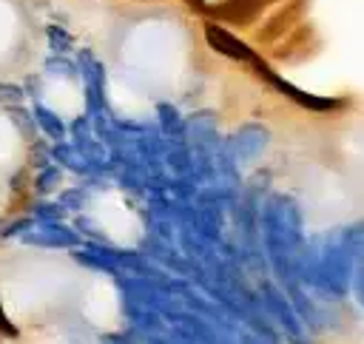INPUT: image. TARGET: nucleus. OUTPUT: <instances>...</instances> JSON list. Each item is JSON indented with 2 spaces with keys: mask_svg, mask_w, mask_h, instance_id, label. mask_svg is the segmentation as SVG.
I'll return each instance as SVG.
<instances>
[{
  "mask_svg": "<svg viewBox=\"0 0 364 344\" xmlns=\"http://www.w3.org/2000/svg\"><path fill=\"white\" fill-rule=\"evenodd\" d=\"M264 74H267V80H270L282 94H287L290 100H296V102H299V105H304V108H313V111H330V108H336V105H338V100L316 97V94H310V91H301V88H296L293 82H287V80L276 77L273 71H264Z\"/></svg>",
  "mask_w": 364,
  "mask_h": 344,
  "instance_id": "9",
  "label": "nucleus"
},
{
  "mask_svg": "<svg viewBox=\"0 0 364 344\" xmlns=\"http://www.w3.org/2000/svg\"><path fill=\"white\" fill-rule=\"evenodd\" d=\"M256 299H259V304H262L267 321H270V324H279V330H282L287 338L304 335L307 327H304V321L299 318V313H296V307H293V301H290V296L284 293L282 284L264 279V281L259 284V296H256Z\"/></svg>",
  "mask_w": 364,
  "mask_h": 344,
  "instance_id": "3",
  "label": "nucleus"
},
{
  "mask_svg": "<svg viewBox=\"0 0 364 344\" xmlns=\"http://www.w3.org/2000/svg\"><path fill=\"white\" fill-rule=\"evenodd\" d=\"M259 239L264 250V262L273 270L276 284L284 287V293L301 290L299 281V262L304 253V216L301 205L290 193H270L259 205Z\"/></svg>",
  "mask_w": 364,
  "mask_h": 344,
  "instance_id": "2",
  "label": "nucleus"
},
{
  "mask_svg": "<svg viewBox=\"0 0 364 344\" xmlns=\"http://www.w3.org/2000/svg\"><path fill=\"white\" fill-rule=\"evenodd\" d=\"M205 40H208V45H210L213 51H219V54H225V57H230V60L256 63V51H253L245 40H239L236 34H230L228 28H222V26H216V23H208V26H205Z\"/></svg>",
  "mask_w": 364,
  "mask_h": 344,
  "instance_id": "8",
  "label": "nucleus"
},
{
  "mask_svg": "<svg viewBox=\"0 0 364 344\" xmlns=\"http://www.w3.org/2000/svg\"><path fill=\"white\" fill-rule=\"evenodd\" d=\"M20 239L26 244L48 247V250H74L80 244V233L65 222H34Z\"/></svg>",
  "mask_w": 364,
  "mask_h": 344,
  "instance_id": "6",
  "label": "nucleus"
},
{
  "mask_svg": "<svg viewBox=\"0 0 364 344\" xmlns=\"http://www.w3.org/2000/svg\"><path fill=\"white\" fill-rule=\"evenodd\" d=\"M77 68H80V80H82V91H85V114L88 117L111 114L108 97H105V65L91 51H80Z\"/></svg>",
  "mask_w": 364,
  "mask_h": 344,
  "instance_id": "4",
  "label": "nucleus"
},
{
  "mask_svg": "<svg viewBox=\"0 0 364 344\" xmlns=\"http://www.w3.org/2000/svg\"><path fill=\"white\" fill-rule=\"evenodd\" d=\"M353 290H355V301L364 307V264L358 267V273H355V279H353Z\"/></svg>",
  "mask_w": 364,
  "mask_h": 344,
  "instance_id": "18",
  "label": "nucleus"
},
{
  "mask_svg": "<svg viewBox=\"0 0 364 344\" xmlns=\"http://www.w3.org/2000/svg\"><path fill=\"white\" fill-rule=\"evenodd\" d=\"M65 210H68V208H65L63 202H40V205L31 208V216H34L37 222H63Z\"/></svg>",
  "mask_w": 364,
  "mask_h": 344,
  "instance_id": "14",
  "label": "nucleus"
},
{
  "mask_svg": "<svg viewBox=\"0 0 364 344\" xmlns=\"http://www.w3.org/2000/svg\"><path fill=\"white\" fill-rule=\"evenodd\" d=\"M48 43H51L54 54H65V51L74 45L71 34H68V31H63L60 26H48Z\"/></svg>",
  "mask_w": 364,
  "mask_h": 344,
  "instance_id": "15",
  "label": "nucleus"
},
{
  "mask_svg": "<svg viewBox=\"0 0 364 344\" xmlns=\"http://www.w3.org/2000/svg\"><path fill=\"white\" fill-rule=\"evenodd\" d=\"M74 262L88 267V270H97V273H108V276H117L119 273V247L108 244V242H88V244H77L71 250Z\"/></svg>",
  "mask_w": 364,
  "mask_h": 344,
  "instance_id": "7",
  "label": "nucleus"
},
{
  "mask_svg": "<svg viewBox=\"0 0 364 344\" xmlns=\"http://www.w3.org/2000/svg\"><path fill=\"white\" fill-rule=\"evenodd\" d=\"M31 225H34V216H23V219H14V222H9V225L3 227L0 239H17V236H23V233H26Z\"/></svg>",
  "mask_w": 364,
  "mask_h": 344,
  "instance_id": "16",
  "label": "nucleus"
},
{
  "mask_svg": "<svg viewBox=\"0 0 364 344\" xmlns=\"http://www.w3.org/2000/svg\"><path fill=\"white\" fill-rule=\"evenodd\" d=\"M46 71H48V74H54V77L80 80V68H77V63L65 60L63 54H54V57H48V63H46Z\"/></svg>",
  "mask_w": 364,
  "mask_h": 344,
  "instance_id": "13",
  "label": "nucleus"
},
{
  "mask_svg": "<svg viewBox=\"0 0 364 344\" xmlns=\"http://www.w3.org/2000/svg\"><path fill=\"white\" fill-rule=\"evenodd\" d=\"M270 142V131L262 125V122H245L239 125L228 139H225V151L228 156L233 159V165L239 162H250L256 159Z\"/></svg>",
  "mask_w": 364,
  "mask_h": 344,
  "instance_id": "5",
  "label": "nucleus"
},
{
  "mask_svg": "<svg viewBox=\"0 0 364 344\" xmlns=\"http://www.w3.org/2000/svg\"><path fill=\"white\" fill-rule=\"evenodd\" d=\"M239 344H273V341L262 333H239Z\"/></svg>",
  "mask_w": 364,
  "mask_h": 344,
  "instance_id": "19",
  "label": "nucleus"
},
{
  "mask_svg": "<svg viewBox=\"0 0 364 344\" xmlns=\"http://www.w3.org/2000/svg\"><path fill=\"white\" fill-rule=\"evenodd\" d=\"M51 156L57 159V165H65L68 171H74V173H80V176H97V173H94V165L74 148V142H65V139L54 142V145H51Z\"/></svg>",
  "mask_w": 364,
  "mask_h": 344,
  "instance_id": "10",
  "label": "nucleus"
},
{
  "mask_svg": "<svg viewBox=\"0 0 364 344\" xmlns=\"http://www.w3.org/2000/svg\"><path fill=\"white\" fill-rule=\"evenodd\" d=\"M156 117H159L156 128H159L162 136H185V119H182V114L176 111V105L159 102V105H156Z\"/></svg>",
  "mask_w": 364,
  "mask_h": 344,
  "instance_id": "12",
  "label": "nucleus"
},
{
  "mask_svg": "<svg viewBox=\"0 0 364 344\" xmlns=\"http://www.w3.org/2000/svg\"><path fill=\"white\" fill-rule=\"evenodd\" d=\"M31 117H34L37 128H40V131H43L48 139H54V142L65 139L68 128H65V122L60 119V114H57V111H51V108H48V105H43V102H34V108H31Z\"/></svg>",
  "mask_w": 364,
  "mask_h": 344,
  "instance_id": "11",
  "label": "nucleus"
},
{
  "mask_svg": "<svg viewBox=\"0 0 364 344\" xmlns=\"http://www.w3.org/2000/svg\"><path fill=\"white\" fill-rule=\"evenodd\" d=\"M0 94H6L3 100H14V102L23 100V91H20L17 85H0Z\"/></svg>",
  "mask_w": 364,
  "mask_h": 344,
  "instance_id": "20",
  "label": "nucleus"
},
{
  "mask_svg": "<svg viewBox=\"0 0 364 344\" xmlns=\"http://www.w3.org/2000/svg\"><path fill=\"white\" fill-rule=\"evenodd\" d=\"M364 264V219L347 222L316 233L304 242L299 262L301 287H316L324 296L344 299L353 290V279Z\"/></svg>",
  "mask_w": 364,
  "mask_h": 344,
  "instance_id": "1",
  "label": "nucleus"
},
{
  "mask_svg": "<svg viewBox=\"0 0 364 344\" xmlns=\"http://www.w3.org/2000/svg\"><path fill=\"white\" fill-rule=\"evenodd\" d=\"M57 182H60V168H57V165H46V168L40 171L37 185H40L43 190H51V188H57Z\"/></svg>",
  "mask_w": 364,
  "mask_h": 344,
  "instance_id": "17",
  "label": "nucleus"
}]
</instances>
